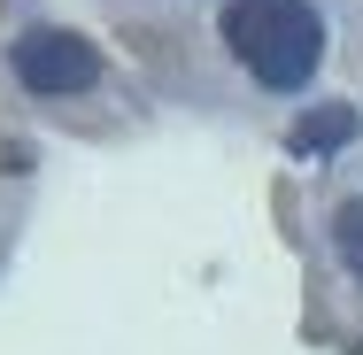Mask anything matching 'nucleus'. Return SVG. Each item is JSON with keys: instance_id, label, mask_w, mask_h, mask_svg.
<instances>
[{"instance_id": "obj_3", "label": "nucleus", "mask_w": 363, "mask_h": 355, "mask_svg": "<svg viewBox=\"0 0 363 355\" xmlns=\"http://www.w3.org/2000/svg\"><path fill=\"white\" fill-rule=\"evenodd\" d=\"M356 140V108H317L294 124V154H333V147Z\"/></svg>"}, {"instance_id": "obj_1", "label": "nucleus", "mask_w": 363, "mask_h": 355, "mask_svg": "<svg viewBox=\"0 0 363 355\" xmlns=\"http://www.w3.org/2000/svg\"><path fill=\"white\" fill-rule=\"evenodd\" d=\"M224 47L263 93H301L325 62V16L309 0H224Z\"/></svg>"}, {"instance_id": "obj_2", "label": "nucleus", "mask_w": 363, "mask_h": 355, "mask_svg": "<svg viewBox=\"0 0 363 355\" xmlns=\"http://www.w3.org/2000/svg\"><path fill=\"white\" fill-rule=\"evenodd\" d=\"M8 70L23 77L31 93H85L93 77H101V47L93 39H77L62 23H31V31H16V47H8Z\"/></svg>"}, {"instance_id": "obj_4", "label": "nucleus", "mask_w": 363, "mask_h": 355, "mask_svg": "<svg viewBox=\"0 0 363 355\" xmlns=\"http://www.w3.org/2000/svg\"><path fill=\"white\" fill-rule=\"evenodd\" d=\"M333 247H340V263L363 278V201H340V216H333Z\"/></svg>"}]
</instances>
